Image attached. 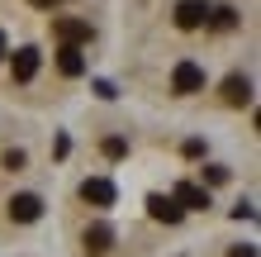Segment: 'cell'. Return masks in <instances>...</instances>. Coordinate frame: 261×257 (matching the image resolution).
<instances>
[{"instance_id": "cell-12", "label": "cell", "mask_w": 261, "mask_h": 257, "mask_svg": "<svg viewBox=\"0 0 261 257\" xmlns=\"http://www.w3.org/2000/svg\"><path fill=\"white\" fill-rule=\"evenodd\" d=\"M209 19L219 24V29H233V24H238V10H233V5H223V10H209Z\"/></svg>"}, {"instance_id": "cell-1", "label": "cell", "mask_w": 261, "mask_h": 257, "mask_svg": "<svg viewBox=\"0 0 261 257\" xmlns=\"http://www.w3.org/2000/svg\"><path fill=\"white\" fill-rule=\"evenodd\" d=\"M171 90H176V96H195V90H204V67H199V62H176Z\"/></svg>"}, {"instance_id": "cell-7", "label": "cell", "mask_w": 261, "mask_h": 257, "mask_svg": "<svg viewBox=\"0 0 261 257\" xmlns=\"http://www.w3.org/2000/svg\"><path fill=\"white\" fill-rule=\"evenodd\" d=\"M171 200H176L180 209H209V191H199V186H190V181H180Z\"/></svg>"}, {"instance_id": "cell-14", "label": "cell", "mask_w": 261, "mask_h": 257, "mask_svg": "<svg viewBox=\"0 0 261 257\" xmlns=\"http://www.w3.org/2000/svg\"><path fill=\"white\" fill-rule=\"evenodd\" d=\"M5 167H10V172L24 167V153H19V148H10V153H5Z\"/></svg>"}, {"instance_id": "cell-6", "label": "cell", "mask_w": 261, "mask_h": 257, "mask_svg": "<svg viewBox=\"0 0 261 257\" xmlns=\"http://www.w3.org/2000/svg\"><path fill=\"white\" fill-rule=\"evenodd\" d=\"M10 72H14V81H34V72H38V48H19L10 57Z\"/></svg>"}, {"instance_id": "cell-16", "label": "cell", "mask_w": 261, "mask_h": 257, "mask_svg": "<svg viewBox=\"0 0 261 257\" xmlns=\"http://www.w3.org/2000/svg\"><path fill=\"white\" fill-rule=\"evenodd\" d=\"M34 5H43V10H48V5H62V0H34Z\"/></svg>"}, {"instance_id": "cell-10", "label": "cell", "mask_w": 261, "mask_h": 257, "mask_svg": "<svg viewBox=\"0 0 261 257\" xmlns=\"http://www.w3.org/2000/svg\"><path fill=\"white\" fill-rule=\"evenodd\" d=\"M110 243H114V229L110 224H95V229H86V252H110Z\"/></svg>"}, {"instance_id": "cell-8", "label": "cell", "mask_w": 261, "mask_h": 257, "mask_svg": "<svg viewBox=\"0 0 261 257\" xmlns=\"http://www.w3.org/2000/svg\"><path fill=\"white\" fill-rule=\"evenodd\" d=\"M223 100H228V105H247V100H252V81L242 77V72H233V77L223 81Z\"/></svg>"}, {"instance_id": "cell-5", "label": "cell", "mask_w": 261, "mask_h": 257, "mask_svg": "<svg viewBox=\"0 0 261 257\" xmlns=\"http://www.w3.org/2000/svg\"><path fill=\"white\" fill-rule=\"evenodd\" d=\"M176 24H180V29L209 24V5H204V0H180V5H176Z\"/></svg>"}, {"instance_id": "cell-11", "label": "cell", "mask_w": 261, "mask_h": 257, "mask_svg": "<svg viewBox=\"0 0 261 257\" xmlns=\"http://www.w3.org/2000/svg\"><path fill=\"white\" fill-rule=\"evenodd\" d=\"M57 72H62V77H81V72H86L81 48H62V53H57Z\"/></svg>"}, {"instance_id": "cell-17", "label": "cell", "mask_w": 261, "mask_h": 257, "mask_svg": "<svg viewBox=\"0 0 261 257\" xmlns=\"http://www.w3.org/2000/svg\"><path fill=\"white\" fill-rule=\"evenodd\" d=\"M0 57H5V34H0Z\"/></svg>"}, {"instance_id": "cell-13", "label": "cell", "mask_w": 261, "mask_h": 257, "mask_svg": "<svg viewBox=\"0 0 261 257\" xmlns=\"http://www.w3.org/2000/svg\"><path fill=\"white\" fill-rule=\"evenodd\" d=\"M124 153H128L124 138H105V157H124Z\"/></svg>"}, {"instance_id": "cell-2", "label": "cell", "mask_w": 261, "mask_h": 257, "mask_svg": "<svg viewBox=\"0 0 261 257\" xmlns=\"http://www.w3.org/2000/svg\"><path fill=\"white\" fill-rule=\"evenodd\" d=\"M53 34H57V43L62 48H81V43H90V24L86 19H53Z\"/></svg>"}, {"instance_id": "cell-3", "label": "cell", "mask_w": 261, "mask_h": 257, "mask_svg": "<svg viewBox=\"0 0 261 257\" xmlns=\"http://www.w3.org/2000/svg\"><path fill=\"white\" fill-rule=\"evenodd\" d=\"M81 200H86V205L110 209V205H114V181H105V176H90V181H81Z\"/></svg>"}, {"instance_id": "cell-4", "label": "cell", "mask_w": 261, "mask_h": 257, "mask_svg": "<svg viewBox=\"0 0 261 257\" xmlns=\"http://www.w3.org/2000/svg\"><path fill=\"white\" fill-rule=\"evenodd\" d=\"M38 215H43V200H38V195L24 191V195H14V200H10V219L14 224H34Z\"/></svg>"}, {"instance_id": "cell-15", "label": "cell", "mask_w": 261, "mask_h": 257, "mask_svg": "<svg viewBox=\"0 0 261 257\" xmlns=\"http://www.w3.org/2000/svg\"><path fill=\"white\" fill-rule=\"evenodd\" d=\"M228 257H256V252H252L247 243H242V248H233V252H228Z\"/></svg>"}, {"instance_id": "cell-9", "label": "cell", "mask_w": 261, "mask_h": 257, "mask_svg": "<svg viewBox=\"0 0 261 257\" xmlns=\"http://www.w3.org/2000/svg\"><path fill=\"white\" fill-rule=\"evenodd\" d=\"M147 209H152V219L180 224V205H176V200H166V195H147Z\"/></svg>"}]
</instances>
